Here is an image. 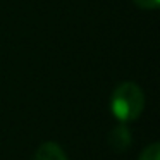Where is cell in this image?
Masks as SVG:
<instances>
[{"instance_id": "1", "label": "cell", "mask_w": 160, "mask_h": 160, "mask_svg": "<svg viewBox=\"0 0 160 160\" xmlns=\"http://www.w3.org/2000/svg\"><path fill=\"white\" fill-rule=\"evenodd\" d=\"M110 108L112 114L121 122L136 121L145 108V95H143L141 88L131 81L119 84L112 93Z\"/></svg>"}, {"instance_id": "2", "label": "cell", "mask_w": 160, "mask_h": 160, "mask_svg": "<svg viewBox=\"0 0 160 160\" xmlns=\"http://www.w3.org/2000/svg\"><path fill=\"white\" fill-rule=\"evenodd\" d=\"M33 160H67V155L59 143L47 141V143L38 146Z\"/></svg>"}, {"instance_id": "3", "label": "cell", "mask_w": 160, "mask_h": 160, "mask_svg": "<svg viewBox=\"0 0 160 160\" xmlns=\"http://www.w3.org/2000/svg\"><path fill=\"white\" fill-rule=\"evenodd\" d=\"M108 141H110L112 146H114V150H121V152H122V150H126V148H128V145L131 143V134H129L128 128H126L124 124H121V126H117V128L110 132Z\"/></svg>"}, {"instance_id": "4", "label": "cell", "mask_w": 160, "mask_h": 160, "mask_svg": "<svg viewBox=\"0 0 160 160\" xmlns=\"http://www.w3.org/2000/svg\"><path fill=\"white\" fill-rule=\"evenodd\" d=\"M138 160H160V145L158 143H152L141 152Z\"/></svg>"}, {"instance_id": "5", "label": "cell", "mask_w": 160, "mask_h": 160, "mask_svg": "<svg viewBox=\"0 0 160 160\" xmlns=\"http://www.w3.org/2000/svg\"><path fill=\"white\" fill-rule=\"evenodd\" d=\"M138 7H141V9H157L160 5V0H132Z\"/></svg>"}]
</instances>
